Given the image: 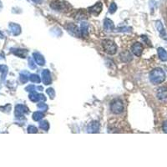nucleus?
Here are the masks:
<instances>
[{
  "label": "nucleus",
  "mask_w": 167,
  "mask_h": 167,
  "mask_svg": "<svg viewBox=\"0 0 167 167\" xmlns=\"http://www.w3.org/2000/svg\"><path fill=\"white\" fill-rule=\"evenodd\" d=\"M150 79L154 84H161L166 79V74L161 69L157 68L152 70L150 74Z\"/></svg>",
  "instance_id": "1"
},
{
  "label": "nucleus",
  "mask_w": 167,
  "mask_h": 167,
  "mask_svg": "<svg viewBox=\"0 0 167 167\" xmlns=\"http://www.w3.org/2000/svg\"><path fill=\"white\" fill-rule=\"evenodd\" d=\"M50 6L53 9L60 12H69L72 9L70 4L64 0H55L54 2L51 3Z\"/></svg>",
  "instance_id": "2"
},
{
  "label": "nucleus",
  "mask_w": 167,
  "mask_h": 167,
  "mask_svg": "<svg viewBox=\"0 0 167 167\" xmlns=\"http://www.w3.org/2000/svg\"><path fill=\"white\" fill-rule=\"evenodd\" d=\"M102 47L104 50L106 52L109 54H115L117 52V46L115 44V42L112 40H109V39H105L102 41Z\"/></svg>",
  "instance_id": "3"
},
{
  "label": "nucleus",
  "mask_w": 167,
  "mask_h": 167,
  "mask_svg": "<svg viewBox=\"0 0 167 167\" xmlns=\"http://www.w3.org/2000/svg\"><path fill=\"white\" fill-rule=\"evenodd\" d=\"M110 110H111L112 113L115 114V115H119L123 112L124 110V105H123V102L121 99H115L110 105Z\"/></svg>",
  "instance_id": "4"
},
{
  "label": "nucleus",
  "mask_w": 167,
  "mask_h": 167,
  "mask_svg": "<svg viewBox=\"0 0 167 167\" xmlns=\"http://www.w3.org/2000/svg\"><path fill=\"white\" fill-rule=\"evenodd\" d=\"M102 3H101V2H98L97 4H95L94 5L89 8L88 12L89 13H90L91 14H93V15L97 16V15H99V14H100V12L102 11Z\"/></svg>",
  "instance_id": "5"
},
{
  "label": "nucleus",
  "mask_w": 167,
  "mask_h": 167,
  "mask_svg": "<svg viewBox=\"0 0 167 167\" xmlns=\"http://www.w3.org/2000/svg\"><path fill=\"white\" fill-rule=\"evenodd\" d=\"M29 99L30 100H32L33 102H38V101H45L46 100V98L44 94H38L36 91H33L31 92V94H29Z\"/></svg>",
  "instance_id": "6"
},
{
  "label": "nucleus",
  "mask_w": 167,
  "mask_h": 167,
  "mask_svg": "<svg viewBox=\"0 0 167 167\" xmlns=\"http://www.w3.org/2000/svg\"><path fill=\"white\" fill-rule=\"evenodd\" d=\"M142 50H143V47H142V44L140 43H135L131 47V51L137 57H140L141 56Z\"/></svg>",
  "instance_id": "7"
},
{
  "label": "nucleus",
  "mask_w": 167,
  "mask_h": 167,
  "mask_svg": "<svg viewBox=\"0 0 167 167\" xmlns=\"http://www.w3.org/2000/svg\"><path fill=\"white\" fill-rule=\"evenodd\" d=\"M67 30L70 34L74 35L75 37H80V35H81V31H79L77 26H75L74 24H72V23H70L67 26Z\"/></svg>",
  "instance_id": "8"
},
{
  "label": "nucleus",
  "mask_w": 167,
  "mask_h": 167,
  "mask_svg": "<svg viewBox=\"0 0 167 167\" xmlns=\"http://www.w3.org/2000/svg\"><path fill=\"white\" fill-rule=\"evenodd\" d=\"M42 81H43V83L45 85H48V84H51V75H50V73H49V71L48 70H44L42 72Z\"/></svg>",
  "instance_id": "9"
},
{
  "label": "nucleus",
  "mask_w": 167,
  "mask_h": 167,
  "mask_svg": "<svg viewBox=\"0 0 167 167\" xmlns=\"http://www.w3.org/2000/svg\"><path fill=\"white\" fill-rule=\"evenodd\" d=\"M104 29L106 32L109 33L112 32L115 29V25H114V23H113V22H112L110 19H105V21H104Z\"/></svg>",
  "instance_id": "10"
},
{
  "label": "nucleus",
  "mask_w": 167,
  "mask_h": 167,
  "mask_svg": "<svg viewBox=\"0 0 167 167\" xmlns=\"http://www.w3.org/2000/svg\"><path fill=\"white\" fill-rule=\"evenodd\" d=\"M28 109L26 106H24V105H17V107H16L15 113H16V115L18 116V117H21V116H23V114L28 113Z\"/></svg>",
  "instance_id": "11"
},
{
  "label": "nucleus",
  "mask_w": 167,
  "mask_h": 167,
  "mask_svg": "<svg viewBox=\"0 0 167 167\" xmlns=\"http://www.w3.org/2000/svg\"><path fill=\"white\" fill-rule=\"evenodd\" d=\"M33 59H34V60L35 62L37 63L38 65H44L45 64V60H44V56L40 54L39 53H33Z\"/></svg>",
  "instance_id": "12"
},
{
  "label": "nucleus",
  "mask_w": 167,
  "mask_h": 167,
  "mask_svg": "<svg viewBox=\"0 0 167 167\" xmlns=\"http://www.w3.org/2000/svg\"><path fill=\"white\" fill-rule=\"evenodd\" d=\"M157 97L160 99H167V88L161 87L158 89Z\"/></svg>",
  "instance_id": "13"
},
{
  "label": "nucleus",
  "mask_w": 167,
  "mask_h": 167,
  "mask_svg": "<svg viewBox=\"0 0 167 167\" xmlns=\"http://www.w3.org/2000/svg\"><path fill=\"white\" fill-rule=\"evenodd\" d=\"M157 52L159 58L160 59V60L167 61V52L163 48H158Z\"/></svg>",
  "instance_id": "14"
},
{
  "label": "nucleus",
  "mask_w": 167,
  "mask_h": 167,
  "mask_svg": "<svg viewBox=\"0 0 167 167\" xmlns=\"http://www.w3.org/2000/svg\"><path fill=\"white\" fill-rule=\"evenodd\" d=\"M121 60L124 62H129V61L132 60V55L130 54V52L125 51L124 53H122L121 54Z\"/></svg>",
  "instance_id": "15"
},
{
  "label": "nucleus",
  "mask_w": 167,
  "mask_h": 167,
  "mask_svg": "<svg viewBox=\"0 0 167 167\" xmlns=\"http://www.w3.org/2000/svg\"><path fill=\"white\" fill-rule=\"evenodd\" d=\"M155 25H156V28H157V30L159 31V33H160V35H161L163 38H166V32H165V29H164V27H163L162 23H160V21H157L156 23H155Z\"/></svg>",
  "instance_id": "16"
},
{
  "label": "nucleus",
  "mask_w": 167,
  "mask_h": 167,
  "mask_svg": "<svg viewBox=\"0 0 167 167\" xmlns=\"http://www.w3.org/2000/svg\"><path fill=\"white\" fill-rule=\"evenodd\" d=\"M81 34H83L84 37L86 38L88 36V23H81Z\"/></svg>",
  "instance_id": "17"
},
{
  "label": "nucleus",
  "mask_w": 167,
  "mask_h": 167,
  "mask_svg": "<svg viewBox=\"0 0 167 167\" xmlns=\"http://www.w3.org/2000/svg\"><path fill=\"white\" fill-rule=\"evenodd\" d=\"M43 117H44V114H43L42 112L37 111L35 112V113H33V120L35 121H40V120H42Z\"/></svg>",
  "instance_id": "18"
},
{
  "label": "nucleus",
  "mask_w": 167,
  "mask_h": 167,
  "mask_svg": "<svg viewBox=\"0 0 167 167\" xmlns=\"http://www.w3.org/2000/svg\"><path fill=\"white\" fill-rule=\"evenodd\" d=\"M11 28H12V31L14 35H18L21 32V28L17 24H11Z\"/></svg>",
  "instance_id": "19"
},
{
  "label": "nucleus",
  "mask_w": 167,
  "mask_h": 167,
  "mask_svg": "<svg viewBox=\"0 0 167 167\" xmlns=\"http://www.w3.org/2000/svg\"><path fill=\"white\" fill-rule=\"evenodd\" d=\"M17 50H18V51L14 52V54H15L16 55L22 57V58H25L26 55H27V54H28V51L25 50V49H17Z\"/></svg>",
  "instance_id": "20"
},
{
  "label": "nucleus",
  "mask_w": 167,
  "mask_h": 167,
  "mask_svg": "<svg viewBox=\"0 0 167 167\" xmlns=\"http://www.w3.org/2000/svg\"><path fill=\"white\" fill-rule=\"evenodd\" d=\"M39 127L41 128L42 130L47 131V130H49V123L46 121H42L39 123Z\"/></svg>",
  "instance_id": "21"
},
{
  "label": "nucleus",
  "mask_w": 167,
  "mask_h": 167,
  "mask_svg": "<svg viewBox=\"0 0 167 167\" xmlns=\"http://www.w3.org/2000/svg\"><path fill=\"white\" fill-rule=\"evenodd\" d=\"M29 79L32 81L33 83H40L41 82V79L37 74H31L30 77H29Z\"/></svg>",
  "instance_id": "22"
},
{
  "label": "nucleus",
  "mask_w": 167,
  "mask_h": 167,
  "mask_svg": "<svg viewBox=\"0 0 167 167\" xmlns=\"http://www.w3.org/2000/svg\"><path fill=\"white\" fill-rule=\"evenodd\" d=\"M38 108L43 112H45L47 111V110H48V105H47L46 104H44V102H41L40 104H38Z\"/></svg>",
  "instance_id": "23"
},
{
  "label": "nucleus",
  "mask_w": 167,
  "mask_h": 167,
  "mask_svg": "<svg viewBox=\"0 0 167 167\" xmlns=\"http://www.w3.org/2000/svg\"><path fill=\"white\" fill-rule=\"evenodd\" d=\"M116 9H117V5L115 4V3H111L110 5V8H109V12L110 14H114V13H115Z\"/></svg>",
  "instance_id": "24"
},
{
  "label": "nucleus",
  "mask_w": 167,
  "mask_h": 167,
  "mask_svg": "<svg viewBox=\"0 0 167 167\" xmlns=\"http://www.w3.org/2000/svg\"><path fill=\"white\" fill-rule=\"evenodd\" d=\"M47 94H49V96L50 97V99H53L54 98V96H55V92H54V90L53 89H48L46 90Z\"/></svg>",
  "instance_id": "25"
},
{
  "label": "nucleus",
  "mask_w": 167,
  "mask_h": 167,
  "mask_svg": "<svg viewBox=\"0 0 167 167\" xmlns=\"http://www.w3.org/2000/svg\"><path fill=\"white\" fill-rule=\"evenodd\" d=\"M37 128L35 126H33V125H30L28 127V133H36L37 132Z\"/></svg>",
  "instance_id": "26"
},
{
  "label": "nucleus",
  "mask_w": 167,
  "mask_h": 167,
  "mask_svg": "<svg viewBox=\"0 0 167 167\" xmlns=\"http://www.w3.org/2000/svg\"><path fill=\"white\" fill-rule=\"evenodd\" d=\"M28 65L31 69H35V62L31 58H28Z\"/></svg>",
  "instance_id": "27"
},
{
  "label": "nucleus",
  "mask_w": 167,
  "mask_h": 167,
  "mask_svg": "<svg viewBox=\"0 0 167 167\" xmlns=\"http://www.w3.org/2000/svg\"><path fill=\"white\" fill-rule=\"evenodd\" d=\"M91 125H92V129L91 130L93 131H97L99 130V124L97 122H94L93 124H91Z\"/></svg>",
  "instance_id": "28"
},
{
  "label": "nucleus",
  "mask_w": 167,
  "mask_h": 167,
  "mask_svg": "<svg viewBox=\"0 0 167 167\" xmlns=\"http://www.w3.org/2000/svg\"><path fill=\"white\" fill-rule=\"evenodd\" d=\"M28 78L27 77V76H25V75H21V78H20V80L23 82V83H26L27 81H28Z\"/></svg>",
  "instance_id": "29"
},
{
  "label": "nucleus",
  "mask_w": 167,
  "mask_h": 167,
  "mask_svg": "<svg viewBox=\"0 0 167 167\" xmlns=\"http://www.w3.org/2000/svg\"><path fill=\"white\" fill-rule=\"evenodd\" d=\"M163 130L167 133V121H165L164 122V124H163Z\"/></svg>",
  "instance_id": "30"
},
{
  "label": "nucleus",
  "mask_w": 167,
  "mask_h": 167,
  "mask_svg": "<svg viewBox=\"0 0 167 167\" xmlns=\"http://www.w3.org/2000/svg\"><path fill=\"white\" fill-rule=\"evenodd\" d=\"M32 1L35 4H40L41 3V0H32Z\"/></svg>",
  "instance_id": "31"
},
{
  "label": "nucleus",
  "mask_w": 167,
  "mask_h": 167,
  "mask_svg": "<svg viewBox=\"0 0 167 167\" xmlns=\"http://www.w3.org/2000/svg\"><path fill=\"white\" fill-rule=\"evenodd\" d=\"M2 8V4H1V2H0V9Z\"/></svg>",
  "instance_id": "32"
}]
</instances>
